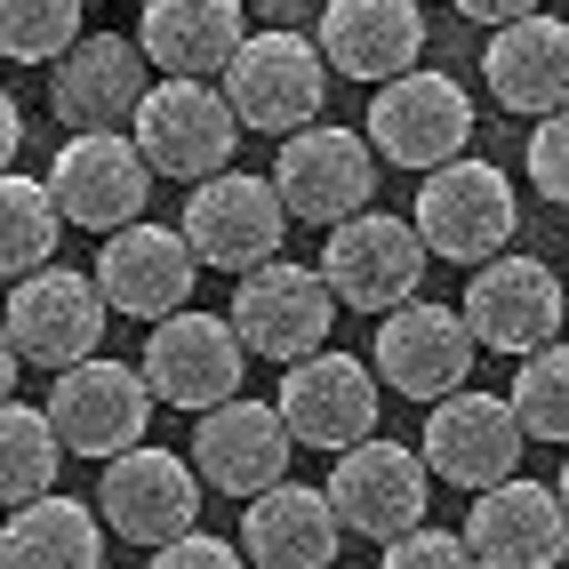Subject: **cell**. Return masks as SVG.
<instances>
[{
  "label": "cell",
  "instance_id": "obj_16",
  "mask_svg": "<svg viewBox=\"0 0 569 569\" xmlns=\"http://www.w3.org/2000/svg\"><path fill=\"white\" fill-rule=\"evenodd\" d=\"M417 466H426V481H449V489H498L513 481L521 466V426H513V409L498 393H449L433 401L426 417V441H417Z\"/></svg>",
  "mask_w": 569,
  "mask_h": 569
},
{
  "label": "cell",
  "instance_id": "obj_13",
  "mask_svg": "<svg viewBox=\"0 0 569 569\" xmlns=\"http://www.w3.org/2000/svg\"><path fill=\"white\" fill-rule=\"evenodd\" d=\"M561 313H569V297H561V281H553V264H538V257H498V264H481V273L466 281V313H458V321H466L473 346L529 361V353L561 346Z\"/></svg>",
  "mask_w": 569,
  "mask_h": 569
},
{
  "label": "cell",
  "instance_id": "obj_33",
  "mask_svg": "<svg viewBox=\"0 0 569 569\" xmlns=\"http://www.w3.org/2000/svg\"><path fill=\"white\" fill-rule=\"evenodd\" d=\"M377 569H473V553L458 529H409V538H393L377 553Z\"/></svg>",
  "mask_w": 569,
  "mask_h": 569
},
{
  "label": "cell",
  "instance_id": "obj_20",
  "mask_svg": "<svg viewBox=\"0 0 569 569\" xmlns=\"http://www.w3.org/2000/svg\"><path fill=\"white\" fill-rule=\"evenodd\" d=\"M193 273L201 264L184 257V241H177V224H153V217H137V224H121L104 249H97V297H104V313H129V321H169V313H184V297H193Z\"/></svg>",
  "mask_w": 569,
  "mask_h": 569
},
{
  "label": "cell",
  "instance_id": "obj_5",
  "mask_svg": "<svg viewBox=\"0 0 569 569\" xmlns=\"http://www.w3.org/2000/svg\"><path fill=\"white\" fill-rule=\"evenodd\" d=\"M129 144L153 177L209 184V177H224L241 129H233V112H224V97L209 81H153L144 104L129 112Z\"/></svg>",
  "mask_w": 569,
  "mask_h": 569
},
{
  "label": "cell",
  "instance_id": "obj_21",
  "mask_svg": "<svg viewBox=\"0 0 569 569\" xmlns=\"http://www.w3.org/2000/svg\"><path fill=\"white\" fill-rule=\"evenodd\" d=\"M289 433H281V417H273V401H224V409H209L201 426H193V481L201 489H217V498H264V489H281L289 481Z\"/></svg>",
  "mask_w": 569,
  "mask_h": 569
},
{
  "label": "cell",
  "instance_id": "obj_22",
  "mask_svg": "<svg viewBox=\"0 0 569 569\" xmlns=\"http://www.w3.org/2000/svg\"><path fill=\"white\" fill-rule=\"evenodd\" d=\"M369 377L393 386L401 401H449L466 393V369H473V337L449 306H401L377 321V346H369Z\"/></svg>",
  "mask_w": 569,
  "mask_h": 569
},
{
  "label": "cell",
  "instance_id": "obj_2",
  "mask_svg": "<svg viewBox=\"0 0 569 569\" xmlns=\"http://www.w3.org/2000/svg\"><path fill=\"white\" fill-rule=\"evenodd\" d=\"M224 112H233V129H257V137H297L321 121L329 104V72L313 57L306 32H249V41L233 49V64H224L217 81Z\"/></svg>",
  "mask_w": 569,
  "mask_h": 569
},
{
  "label": "cell",
  "instance_id": "obj_3",
  "mask_svg": "<svg viewBox=\"0 0 569 569\" xmlns=\"http://www.w3.org/2000/svg\"><path fill=\"white\" fill-rule=\"evenodd\" d=\"M321 289L337 297V306L353 313H401L417 306V281H426V249H417L409 217H386V209H361L346 224H329L321 233Z\"/></svg>",
  "mask_w": 569,
  "mask_h": 569
},
{
  "label": "cell",
  "instance_id": "obj_10",
  "mask_svg": "<svg viewBox=\"0 0 569 569\" xmlns=\"http://www.w3.org/2000/svg\"><path fill=\"white\" fill-rule=\"evenodd\" d=\"M273 417H281L289 449H329V458H346V449L377 441V377H369V361L321 346L313 361L281 369Z\"/></svg>",
  "mask_w": 569,
  "mask_h": 569
},
{
  "label": "cell",
  "instance_id": "obj_15",
  "mask_svg": "<svg viewBox=\"0 0 569 569\" xmlns=\"http://www.w3.org/2000/svg\"><path fill=\"white\" fill-rule=\"evenodd\" d=\"M264 184H273L281 217L346 224V217H361L369 193H377V161H369V144H361L353 129L313 121V129H297V137L281 144V161H273V177H264Z\"/></svg>",
  "mask_w": 569,
  "mask_h": 569
},
{
  "label": "cell",
  "instance_id": "obj_23",
  "mask_svg": "<svg viewBox=\"0 0 569 569\" xmlns=\"http://www.w3.org/2000/svg\"><path fill=\"white\" fill-rule=\"evenodd\" d=\"M466 553L473 569H553L569 553V513L553 506V489L546 481H498V489H481L473 513H466Z\"/></svg>",
  "mask_w": 569,
  "mask_h": 569
},
{
  "label": "cell",
  "instance_id": "obj_17",
  "mask_svg": "<svg viewBox=\"0 0 569 569\" xmlns=\"http://www.w3.org/2000/svg\"><path fill=\"white\" fill-rule=\"evenodd\" d=\"M49 201L64 224H81V233H121V224L144 217V193H153V169L137 161L129 137H64V153L49 161Z\"/></svg>",
  "mask_w": 569,
  "mask_h": 569
},
{
  "label": "cell",
  "instance_id": "obj_29",
  "mask_svg": "<svg viewBox=\"0 0 569 569\" xmlns=\"http://www.w3.org/2000/svg\"><path fill=\"white\" fill-rule=\"evenodd\" d=\"M57 466H64V449L49 433V417L41 409H24V401H0V506H41L49 489H57Z\"/></svg>",
  "mask_w": 569,
  "mask_h": 569
},
{
  "label": "cell",
  "instance_id": "obj_27",
  "mask_svg": "<svg viewBox=\"0 0 569 569\" xmlns=\"http://www.w3.org/2000/svg\"><path fill=\"white\" fill-rule=\"evenodd\" d=\"M0 569H104V521L81 498H49L17 506L0 529Z\"/></svg>",
  "mask_w": 569,
  "mask_h": 569
},
{
  "label": "cell",
  "instance_id": "obj_9",
  "mask_svg": "<svg viewBox=\"0 0 569 569\" xmlns=\"http://www.w3.org/2000/svg\"><path fill=\"white\" fill-rule=\"evenodd\" d=\"M104 297L81 264H41L32 281L9 289V313H0V337L17 346V361H41V369H81L97 361V337H104Z\"/></svg>",
  "mask_w": 569,
  "mask_h": 569
},
{
  "label": "cell",
  "instance_id": "obj_38",
  "mask_svg": "<svg viewBox=\"0 0 569 569\" xmlns=\"http://www.w3.org/2000/svg\"><path fill=\"white\" fill-rule=\"evenodd\" d=\"M546 489H553V506L569 513V458H561V481H546Z\"/></svg>",
  "mask_w": 569,
  "mask_h": 569
},
{
  "label": "cell",
  "instance_id": "obj_14",
  "mask_svg": "<svg viewBox=\"0 0 569 569\" xmlns=\"http://www.w3.org/2000/svg\"><path fill=\"white\" fill-rule=\"evenodd\" d=\"M49 433L72 458H121V449H144V417H153V393L129 361H81L49 386Z\"/></svg>",
  "mask_w": 569,
  "mask_h": 569
},
{
  "label": "cell",
  "instance_id": "obj_4",
  "mask_svg": "<svg viewBox=\"0 0 569 569\" xmlns=\"http://www.w3.org/2000/svg\"><path fill=\"white\" fill-rule=\"evenodd\" d=\"M466 137H473V104L466 89L449 81V72H401V81H386L369 97V161H393V169H449V161H466Z\"/></svg>",
  "mask_w": 569,
  "mask_h": 569
},
{
  "label": "cell",
  "instance_id": "obj_7",
  "mask_svg": "<svg viewBox=\"0 0 569 569\" xmlns=\"http://www.w3.org/2000/svg\"><path fill=\"white\" fill-rule=\"evenodd\" d=\"M329 321H337V297L321 289L313 264H289V257L241 273L233 313H224V329L241 337V353H257V361H289V369L313 361V353L329 346Z\"/></svg>",
  "mask_w": 569,
  "mask_h": 569
},
{
  "label": "cell",
  "instance_id": "obj_18",
  "mask_svg": "<svg viewBox=\"0 0 569 569\" xmlns=\"http://www.w3.org/2000/svg\"><path fill=\"white\" fill-rule=\"evenodd\" d=\"M144 57L129 32H81L57 64H49V112L72 137H121V121L144 104Z\"/></svg>",
  "mask_w": 569,
  "mask_h": 569
},
{
  "label": "cell",
  "instance_id": "obj_24",
  "mask_svg": "<svg viewBox=\"0 0 569 569\" xmlns=\"http://www.w3.org/2000/svg\"><path fill=\"white\" fill-rule=\"evenodd\" d=\"M137 57L161 64L169 81H224V64H233V49L249 41V24L233 0H144L137 17Z\"/></svg>",
  "mask_w": 569,
  "mask_h": 569
},
{
  "label": "cell",
  "instance_id": "obj_8",
  "mask_svg": "<svg viewBox=\"0 0 569 569\" xmlns=\"http://www.w3.org/2000/svg\"><path fill=\"white\" fill-rule=\"evenodd\" d=\"M97 521L112 538L161 553V546L201 529V481H193V466H184L177 449H153V441L121 449V458L104 466V481H97Z\"/></svg>",
  "mask_w": 569,
  "mask_h": 569
},
{
  "label": "cell",
  "instance_id": "obj_25",
  "mask_svg": "<svg viewBox=\"0 0 569 569\" xmlns=\"http://www.w3.org/2000/svg\"><path fill=\"white\" fill-rule=\"evenodd\" d=\"M481 81H489L498 104H513L521 121L569 112V17L529 9L521 24H506L498 41L481 49Z\"/></svg>",
  "mask_w": 569,
  "mask_h": 569
},
{
  "label": "cell",
  "instance_id": "obj_1",
  "mask_svg": "<svg viewBox=\"0 0 569 569\" xmlns=\"http://www.w3.org/2000/svg\"><path fill=\"white\" fill-rule=\"evenodd\" d=\"M513 224H521V201H513V177L489 169V161H449L417 184V209H409V233L426 257H449V264H498L513 257Z\"/></svg>",
  "mask_w": 569,
  "mask_h": 569
},
{
  "label": "cell",
  "instance_id": "obj_12",
  "mask_svg": "<svg viewBox=\"0 0 569 569\" xmlns=\"http://www.w3.org/2000/svg\"><path fill=\"white\" fill-rule=\"evenodd\" d=\"M321 498L337 513V529H353L369 546H393L409 529H426V506H433V481L417 466V449L401 441H361L337 458V473L321 481Z\"/></svg>",
  "mask_w": 569,
  "mask_h": 569
},
{
  "label": "cell",
  "instance_id": "obj_6",
  "mask_svg": "<svg viewBox=\"0 0 569 569\" xmlns=\"http://www.w3.org/2000/svg\"><path fill=\"white\" fill-rule=\"evenodd\" d=\"M281 233H289V217L273 201V184L249 177V169H224V177L193 184V193H184V217H177L184 257L217 264V273H257V264H273Z\"/></svg>",
  "mask_w": 569,
  "mask_h": 569
},
{
  "label": "cell",
  "instance_id": "obj_32",
  "mask_svg": "<svg viewBox=\"0 0 569 569\" xmlns=\"http://www.w3.org/2000/svg\"><path fill=\"white\" fill-rule=\"evenodd\" d=\"M529 184H538L553 209H569V112L529 129Z\"/></svg>",
  "mask_w": 569,
  "mask_h": 569
},
{
  "label": "cell",
  "instance_id": "obj_35",
  "mask_svg": "<svg viewBox=\"0 0 569 569\" xmlns=\"http://www.w3.org/2000/svg\"><path fill=\"white\" fill-rule=\"evenodd\" d=\"M17 144H24V112H17V97L0 89V177L17 169Z\"/></svg>",
  "mask_w": 569,
  "mask_h": 569
},
{
  "label": "cell",
  "instance_id": "obj_37",
  "mask_svg": "<svg viewBox=\"0 0 569 569\" xmlns=\"http://www.w3.org/2000/svg\"><path fill=\"white\" fill-rule=\"evenodd\" d=\"M17 369H24V361H17V346L0 337V401H17Z\"/></svg>",
  "mask_w": 569,
  "mask_h": 569
},
{
  "label": "cell",
  "instance_id": "obj_19",
  "mask_svg": "<svg viewBox=\"0 0 569 569\" xmlns=\"http://www.w3.org/2000/svg\"><path fill=\"white\" fill-rule=\"evenodd\" d=\"M313 57L337 81L386 89L426 57V9H409V0H329L313 17Z\"/></svg>",
  "mask_w": 569,
  "mask_h": 569
},
{
  "label": "cell",
  "instance_id": "obj_28",
  "mask_svg": "<svg viewBox=\"0 0 569 569\" xmlns=\"http://www.w3.org/2000/svg\"><path fill=\"white\" fill-rule=\"evenodd\" d=\"M57 241H64V217H57V201H49V184L41 177H0V281H32L41 264L57 257Z\"/></svg>",
  "mask_w": 569,
  "mask_h": 569
},
{
  "label": "cell",
  "instance_id": "obj_11",
  "mask_svg": "<svg viewBox=\"0 0 569 569\" xmlns=\"http://www.w3.org/2000/svg\"><path fill=\"white\" fill-rule=\"evenodd\" d=\"M241 369H249V353H241V337L224 329V313H169L153 337H144V393L153 401H169V409H193V417H209V409H224V401H241Z\"/></svg>",
  "mask_w": 569,
  "mask_h": 569
},
{
  "label": "cell",
  "instance_id": "obj_31",
  "mask_svg": "<svg viewBox=\"0 0 569 569\" xmlns=\"http://www.w3.org/2000/svg\"><path fill=\"white\" fill-rule=\"evenodd\" d=\"M81 32V0H0V57L17 64H57Z\"/></svg>",
  "mask_w": 569,
  "mask_h": 569
},
{
  "label": "cell",
  "instance_id": "obj_34",
  "mask_svg": "<svg viewBox=\"0 0 569 569\" xmlns=\"http://www.w3.org/2000/svg\"><path fill=\"white\" fill-rule=\"evenodd\" d=\"M144 569H249V561H241V546H224V538H209V529H193V538L161 546Z\"/></svg>",
  "mask_w": 569,
  "mask_h": 569
},
{
  "label": "cell",
  "instance_id": "obj_26",
  "mask_svg": "<svg viewBox=\"0 0 569 569\" xmlns=\"http://www.w3.org/2000/svg\"><path fill=\"white\" fill-rule=\"evenodd\" d=\"M241 553L257 569H329L337 561V513L321 489H264V498H249L241 513Z\"/></svg>",
  "mask_w": 569,
  "mask_h": 569
},
{
  "label": "cell",
  "instance_id": "obj_36",
  "mask_svg": "<svg viewBox=\"0 0 569 569\" xmlns=\"http://www.w3.org/2000/svg\"><path fill=\"white\" fill-rule=\"evenodd\" d=\"M466 17H473V24H489V32H506V24H521L529 9H513V0H466Z\"/></svg>",
  "mask_w": 569,
  "mask_h": 569
},
{
  "label": "cell",
  "instance_id": "obj_30",
  "mask_svg": "<svg viewBox=\"0 0 569 569\" xmlns=\"http://www.w3.org/2000/svg\"><path fill=\"white\" fill-rule=\"evenodd\" d=\"M506 409H513L521 441H561V449H569V346L529 353V361L513 369Z\"/></svg>",
  "mask_w": 569,
  "mask_h": 569
}]
</instances>
